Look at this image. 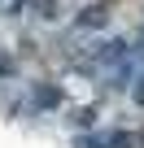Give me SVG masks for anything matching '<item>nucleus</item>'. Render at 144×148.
I'll return each instance as SVG.
<instances>
[{
	"label": "nucleus",
	"mask_w": 144,
	"mask_h": 148,
	"mask_svg": "<svg viewBox=\"0 0 144 148\" xmlns=\"http://www.w3.org/2000/svg\"><path fill=\"white\" fill-rule=\"evenodd\" d=\"M135 100H140V105H144V87H135Z\"/></svg>",
	"instance_id": "nucleus-1"
}]
</instances>
